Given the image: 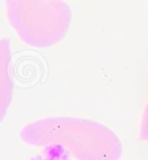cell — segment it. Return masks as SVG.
I'll list each match as a JSON object with an SVG mask.
<instances>
[{
    "mask_svg": "<svg viewBox=\"0 0 148 160\" xmlns=\"http://www.w3.org/2000/svg\"><path fill=\"white\" fill-rule=\"evenodd\" d=\"M20 138L33 146H63L75 160H120L122 145L108 127L74 117H49L23 127Z\"/></svg>",
    "mask_w": 148,
    "mask_h": 160,
    "instance_id": "cell-1",
    "label": "cell"
},
{
    "mask_svg": "<svg viewBox=\"0 0 148 160\" xmlns=\"http://www.w3.org/2000/svg\"><path fill=\"white\" fill-rule=\"evenodd\" d=\"M9 22L25 44L46 48L65 38L71 10L63 0H6Z\"/></svg>",
    "mask_w": 148,
    "mask_h": 160,
    "instance_id": "cell-2",
    "label": "cell"
},
{
    "mask_svg": "<svg viewBox=\"0 0 148 160\" xmlns=\"http://www.w3.org/2000/svg\"><path fill=\"white\" fill-rule=\"evenodd\" d=\"M140 137L142 140L148 142V101L145 105L144 113L141 119Z\"/></svg>",
    "mask_w": 148,
    "mask_h": 160,
    "instance_id": "cell-3",
    "label": "cell"
}]
</instances>
